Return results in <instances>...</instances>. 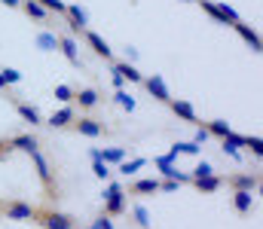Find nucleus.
I'll return each instance as SVG.
<instances>
[{"instance_id":"3","label":"nucleus","mask_w":263,"mask_h":229,"mask_svg":"<svg viewBox=\"0 0 263 229\" xmlns=\"http://www.w3.org/2000/svg\"><path fill=\"white\" fill-rule=\"evenodd\" d=\"M34 223L43 229H77V217L59 211V208H37Z\"/></svg>"},{"instance_id":"6","label":"nucleus","mask_w":263,"mask_h":229,"mask_svg":"<svg viewBox=\"0 0 263 229\" xmlns=\"http://www.w3.org/2000/svg\"><path fill=\"white\" fill-rule=\"evenodd\" d=\"M83 37H86V46L98 55V58H104V61H114V49H110V43L101 37V34H95V31H83Z\"/></svg>"},{"instance_id":"28","label":"nucleus","mask_w":263,"mask_h":229,"mask_svg":"<svg viewBox=\"0 0 263 229\" xmlns=\"http://www.w3.org/2000/svg\"><path fill=\"white\" fill-rule=\"evenodd\" d=\"M46 12H59V15H65V9H67V3L65 0H37Z\"/></svg>"},{"instance_id":"33","label":"nucleus","mask_w":263,"mask_h":229,"mask_svg":"<svg viewBox=\"0 0 263 229\" xmlns=\"http://www.w3.org/2000/svg\"><path fill=\"white\" fill-rule=\"evenodd\" d=\"M242 147H248V150L254 153V156H260V153H263V141L257 138V135H254V138H245V144H242Z\"/></svg>"},{"instance_id":"38","label":"nucleus","mask_w":263,"mask_h":229,"mask_svg":"<svg viewBox=\"0 0 263 229\" xmlns=\"http://www.w3.org/2000/svg\"><path fill=\"white\" fill-rule=\"evenodd\" d=\"M9 153H12V147H9V141H0V162H3V159H6Z\"/></svg>"},{"instance_id":"7","label":"nucleus","mask_w":263,"mask_h":229,"mask_svg":"<svg viewBox=\"0 0 263 229\" xmlns=\"http://www.w3.org/2000/svg\"><path fill=\"white\" fill-rule=\"evenodd\" d=\"M141 82H144V89L150 92V98H156L159 104H168V101H172V92H168V86H165V79H162L159 74H153V76H144Z\"/></svg>"},{"instance_id":"17","label":"nucleus","mask_w":263,"mask_h":229,"mask_svg":"<svg viewBox=\"0 0 263 229\" xmlns=\"http://www.w3.org/2000/svg\"><path fill=\"white\" fill-rule=\"evenodd\" d=\"M190 186L196 190V193H217L220 186H223V177L220 174H208V177H196V180H190Z\"/></svg>"},{"instance_id":"40","label":"nucleus","mask_w":263,"mask_h":229,"mask_svg":"<svg viewBox=\"0 0 263 229\" xmlns=\"http://www.w3.org/2000/svg\"><path fill=\"white\" fill-rule=\"evenodd\" d=\"M0 3L9 6V9H18V6H22V0H0Z\"/></svg>"},{"instance_id":"42","label":"nucleus","mask_w":263,"mask_h":229,"mask_svg":"<svg viewBox=\"0 0 263 229\" xmlns=\"http://www.w3.org/2000/svg\"><path fill=\"white\" fill-rule=\"evenodd\" d=\"M181 3H196V0H181Z\"/></svg>"},{"instance_id":"8","label":"nucleus","mask_w":263,"mask_h":229,"mask_svg":"<svg viewBox=\"0 0 263 229\" xmlns=\"http://www.w3.org/2000/svg\"><path fill=\"white\" fill-rule=\"evenodd\" d=\"M70 104H77L80 110H95V107L101 104V95H98V89H92V86L73 89V101H70Z\"/></svg>"},{"instance_id":"27","label":"nucleus","mask_w":263,"mask_h":229,"mask_svg":"<svg viewBox=\"0 0 263 229\" xmlns=\"http://www.w3.org/2000/svg\"><path fill=\"white\" fill-rule=\"evenodd\" d=\"M114 101H117V104H120V107H123V110H135V98H132L129 92H126V89H117V95H114Z\"/></svg>"},{"instance_id":"23","label":"nucleus","mask_w":263,"mask_h":229,"mask_svg":"<svg viewBox=\"0 0 263 229\" xmlns=\"http://www.w3.org/2000/svg\"><path fill=\"white\" fill-rule=\"evenodd\" d=\"M199 6L214 18V22H220V25H227V15H223V9H220V3H214V0H196Z\"/></svg>"},{"instance_id":"4","label":"nucleus","mask_w":263,"mask_h":229,"mask_svg":"<svg viewBox=\"0 0 263 229\" xmlns=\"http://www.w3.org/2000/svg\"><path fill=\"white\" fill-rule=\"evenodd\" d=\"M126 190L120 180L107 183V196H104V217H123L126 214Z\"/></svg>"},{"instance_id":"26","label":"nucleus","mask_w":263,"mask_h":229,"mask_svg":"<svg viewBox=\"0 0 263 229\" xmlns=\"http://www.w3.org/2000/svg\"><path fill=\"white\" fill-rule=\"evenodd\" d=\"M144 165H147V159H144V156H138V159H123V162H120V171H123V174H126V177H129V174H135V171H138V168H144Z\"/></svg>"},{"instance_id":"14","label":"nucleus","mask_w":263,"mask_h":229,"mask_svg":"<svg viewBox=\"0 0 263 229\" xmlns=\"http://www.w3.org/2000/svg\"><path fill=\"white\" fill-rule=\"evenodd\" d=\"M168 107H172V113H175V116H181L184 122H199V116H196V110H193V104H190V101H184V98H172V101H168Z\"/></svg>"},{"instance_id":"22","label":"nucleus","mask_w":263,"mask_h":229,"mask_svg":"<svg viewBox=\"0 0 263 229\" xmlns=\"http://www.w3.org/2000/svg\"><path fill=\"white\" fill-rule=\"evenodd\" d=\"M205 132H208V138H217V141H223L233 129H230V122H223V119H211V122H205Z\"/></svg>"},{"instance_id":"30","label":"nucleus","mask_w":263,"mask_h":229,"mask_svg":"<svg viewBox=\"0 0 263 229\" xmlns=\"http://www.w3.org/2000/svg\"><path fill=\"white\" fill-rule=\"evenodd\" d=\"M172 153L178 156V153H187V156H199V144L196 141H184V144H175L172 147Z\"/></svg>"},{"instance_id":"41","label":"nucleus","mask_w":263,"mask_h":229,"mask_svg":"<svg viewBox=\"0 0 263 229\" xmlns=\"http://www.w3.org/2000/svg\"><path fill=\"white\" fill-rule=\"evenodd\" d=\"M9 86H6V79H3V74H0V92H6Z\"/></svg>"},{"instance_id":"2","label":"nucleus","mask_w":263,"mask_h":229,"mask_svg":"<svg viewBox=\"0 0 263 229\" xmlns=\"http://www.w3.org/2000/svg\"><path fill=\"white\" fill-rule=\"evenodd\" d=\"M0 217L15 220V223H34V217H37V205L22 202V199H6V202H0Z\"/></svg>"},{"instance_id":"29","label":"nucleus","mask_w":263,"mask_h":229,"mask_svg":"<svg viewBox=\"0 0 263 229\" xmlns=\"http://www.w3.org/2000/svg\"><path fill=\"white\" fill-rule=\"evenodd\" d=\"M52 95H55V101H62V104H70V101H73V89L65 86V82H62V86H55V92H52Z\"/></svg>"},{"instance_id":"16","label":"nucleus","mask_w":263,"mask_h":229,"mask_svg":"<svg viewBox=\"0 0 263 229\" xmlns=\"http://www.w3.org/2000/svg\"><path fill=\"white\" fill-rule=\"evenodd\" d=\"M9 147H12V150H22V153H34V150H40V138L31 135V132H25V135L9 138Z\"/></svg>"},{"instance_id":"36","label":"nucleus","mask_w":263,"mask_h":229,"mask_svg":"<svg viewBox=\"0 0 263 229\" xmlns=\"http://www.w3.org/2000/svg\"><path fill=\"white\" fill-rule=\"evenodd\" d=\"M178 186H181L178 180H168V177H165V180H159V193H175Z\"/></svg>"},{"instance_id":"35","label":"nucleus","mask_w":263,"mask_h":229,"mask_svg":"<svg viewBox=\"0 0 263 229\" xmlns=\"http://www.w3.org/2000/svg\"><path fill=\"white\" fill-rule=\"evenodd\" d=\"M135 217H138V223H141L144 229L150 226V214H147V208H141V205H138V208H135Z\"/></svg>"},{"instance_id":"21","label":"nucleus","mask_w":263,"mask_h":229,"mask_svg":"<svg viewBox=\"0 0 263 229\" xmlns=\"http://www.w3.org/2000/svg\"><path fill=\"white\" fill-rule=\"evenodd\" d=\"M18 9H22L28 18H34V22H49V18H52V12H46L37 0H22V6H18Z\"/></svg>"},{"instance_id":"13","label":"nucleus","mask_w":263,"mask_h":229,"mask_svg":"<svg viewBox=\"0 0 263 229\" xmlns=\"http://www.w3.org/2000/svg\"><path fill=\"white\" fill-rule=\"evenodd\" d=\"M233 31H236V34H239V37H242L248 46H251V52H260V49H263V43H260V37H257V31H254V28H248L242 18L233 25Z\"/></svg>"},{"instance_id":"15","label":"nucleus","mask_w":263,"mask_h":229,"mask_svg":"<svg viewBox=\"0 0 263 229\" xmlns=\"http://www.w3.org/2000/svg\"><path fill=\"white\" fill-rule=\"evenodd\" d=\"M59 49H62V55H65L73 68H80V52H77V40H73V34H59Z\"/></svg>"},{"instance_id":"18","label":"nucleus","mask_w":263,"mask_h":229,"mask_svg":"<svg viewBox=\"0 0 263 229\" xmlns=\"http://www.w3.org/2000/svg\"><path fill=\"white\" fill-rule=\"evenodd\" d=\"M110 68H114V74L120 76L123 82H126V79H129V82H141V79H144L132 61H117V58H114V61H110Z\"/></svg>"},{"instance_id":"12","label":"nucleus","mask_w":263,"mask_h":229,"mask_svg":"<svg viewBox=\"0 0 263 229\" xmlns=\"http://www.w3.org/2000/svg\"><path fill=\"white\" fill-rule=\"evenodd\" d=\"M12 104H15V113H18L31 129L43 126V116H40V110H37V107H31V104H25V101H15V98H12Z\"/></svg>"},{"instance_id":"24","label":"nucleus","mask_w":263,"mask_h":229,"mask_svg":"<svg viewBox=\"0 0 263 229\" xmlns=\"http://www.w3.org/2000/svg\"><path fill=\"white\" fill-rule=\"evenodd\" d=\"M37 46H40L43 52H55V49H59V34H52V31H43V34L37 37Z\"/></svg>"},{"instance_id":"11","label":"nucleus","mask_w":263,"mask_h":229,"mask_svg":"<svg viewBox=\"0 0 263 229\" xmlns=\"http://www.w3.org/2000/svg\"><path fill=\"white\" fill-rule=\"evenodd\" d=\"M73 116H77V107H73V104H65V107H62V110H55L43 126H49V129H70Z\"/></svg>"},{"instance_id":"39","label":"nucleus","mask_w":263,"mask_h":229,"mask_svg":"<svg viewBox=\"0 0 263 229\" xmlns=\"http://www.w3.org/2000/svg\"><path fill=\"white\" fill-rule=\"evenodd\" d=\"M202 141H208V132H205V126L196 132V144H202Z\"/></svg>"},{"instance_id":"9","label":"nucleus","mask_w":263,"mask_h":229,"mask_svg":"<svg viewBox=\"0 0 263 229\" xmlns=\"http://www.w3.org/2000/svg\"><path fill=\"white\" fill-rule=\"evenodd\" d=\"M223 183L230 190H248V193H254L260 186V174H230V177H223Z\"/></svg>"},{"instance_id":"31","label":"nucleus","mask_w":263,"mask_h":229,"mask_svg":"<svg viewBox=\"0 0 263 229\" xmlns=\"http://www.w3.org/2000/svg\"><path fill=\"white\" fill-rule=\"evenodd\" d=\"M208 174H214V168H211V162H199L196 168H193V174H190V180H196V177H208Z\"/></svg>"},{"instance_id":"20","label":"nucleus","mask_w":263,"mask_h":229,"mask_svg":"<svg viewBox=\"0 0 263 229\" xmlns=\"http://www.w3.org/2000/svg\"><path fill=\"white\" fill-rule=\"evenodd\" d=\"M233 208H236V214H251V208H254V199H251V193L248 190H233Z\"/></svg>"},{"instance_id":"1","label":"nucleus","mask_w":263,"mask_h":229,"mask_svg":"<svg viewBox=\"0 0 263 229\" xmlns=\"http://www.w3.org/2000/svg\"><path fill=\"white\" fill-rule=\"evenodd\" d=\"M28 156H31V162H34V168H37V177H40V183H43L46 199H59V183H55V174H52V162H49L40 150L28 153Z\"/></svg>"},{"instance_id":"19","label":"nucleus","mask_w":263,"mask_h":229,"mask_svg":"<svg viewBox=\"0 0 263 229\" xmlns=\"http://www.w3.org/2000/svg\"><path fill=\"white\" fill-rule=\"evenodd\" d=\"M156 193H159V180L156 177H147V180H135L126 196H156Z\"/></svg>"},{"instance_id":"37","label":"nucleus","mask_w":263,"mask_h":229,"mask_svg":"<svg viewBox=\"0 0 263 229\" xmlns=\"http://www.w3.org/2000/svg\"><path fill=\"white\" fill-rule=\"evenodd\" d=\"M92 229H114V223H110V217H104V214H101V217L92 223Z\"/></svg>"},{"instance_id":"25","label":"nucleus","mask_w":263,"mask_h":229,"mask_svg":"<svg viewBox=\"0 0 263 229\" xmlns=\"http://www.w3.org/2000/svg\"><path fill=\"white\" fill-rule=\"evenodd\" d=\"M98 159H101V162H107V165H120V162L126 159V150H123V147H114V150H98Z\"/></svg>"},{"instance_id":"34","label":"nucleus","mask_w":263,"mask_h":229,"mask_svg":"<svg viewBox=\"0 0 263 229\" xmlns=\"http://www.w3.org/2000/svg\"><path fill=\"white\" fill-rule=\"evenodd\" d=\"M0 74H3V79H6V86H12V82L22 79V74H18L15 68H0Z\"/></svg>"},{"instance_id":"10","label":"nucleus","mask_w":263,"mask_h":229,"mask_svg":"<svg viewBox=\"0 0 263 229\" xmlns=\"http://www.w3.org/2000/svg\"><path fill=\"white\" fill-rule=\"evenodd\" d=\"M65 18H67V25H70V34H83V31L89 28V15H86V9H80V6H70V3H67Z\"/></svg>"},{"instance_id":"5","label":"nucleus","mask_w":263,"mask_h":229,"mask_svg":"<svg viewBox=\"0 0 263 229\" xmlns=\"http://www.w3.org/2000/svg\"><path fill=\"white\" fill-rule=\"evenodd\" d=\"M70 129H73L77 135H83V138H101V135H107L104 122H101V119H95V116H73Z\"/></svg>"},{"instance_id":"32","label":"nucleus","mask_w":263,"mask_h":229,"mask_svg":"<svg viewBox=\"0 0 263 229\" xmlns=\"http://www.w3.org/2000/svg\"><path fill=\"white\" fill-rule=\"evenodd\" d=\"M92 162H95V165H92V171H95V177H101V180H107V177H110V168H107V162H101L98 156H95Z\"/></svg>"}]
</instances>
